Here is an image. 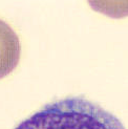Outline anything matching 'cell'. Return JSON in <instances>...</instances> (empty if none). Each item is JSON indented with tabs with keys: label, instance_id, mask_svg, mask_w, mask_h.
Returning a JSON list of instances; mask_svg holds the SVG:
<instances>
[{
	"label": "cell",
	"instance_id": "cell-1",
	"mask_svg": "<svg viewBox=\"0 0 128 129\" xmlns=\"http://www.w3.org/2000/svg\"><path fill=\"white\" fill-rule=\"evenodd\" d=\"M15 129H125L112 113L82 96L48 103Z\"/></svg>",
	"mask_w": 128,
	"mask_h": 129
},
{
	"label": "cell",
	"instance_id": "cell-2",
	"mask_svg": "<svg viewBox=\"0 0 128 129\" xmlns=\"http://www.w3.org/2000/svg\"><path fill=\"white\" fill-rule=\"evenodd\" d=\"M20 54V41L16 31L0 19V79L10 75L17 67Z\"/></svg>",
	"mask_w": 128,
	"mask_h": 129
}]
</instances>
